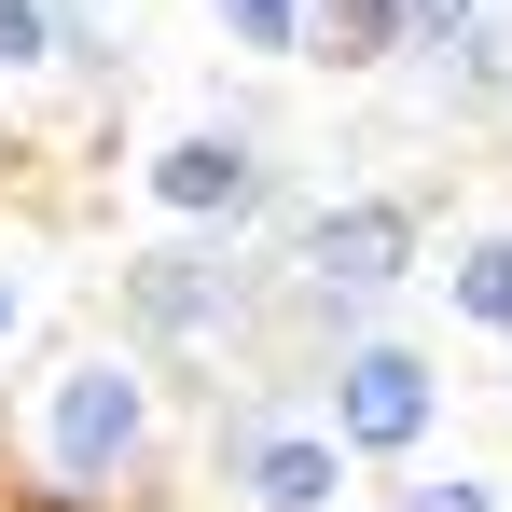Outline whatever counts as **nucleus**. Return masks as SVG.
<instances>
[{"label":"nucleus","instance_id":"obj_1","mask_svg":"<svg viewBox=\"0 0 512 512\" xmlns=\"http://www.w3.org/2000/svg\"><path fill=\"white\" fill-rule=\"evenodd\" d=\"M153 457H167V374L125 333L56 346V360L0 402V471H14L28 512H111V499L153 485Z\"/></svg>","mask_w":512,"mask_h":512},{"label":"nucleus","instance_id":"obj_8","mask_svg":"<svg viewBox=\"0 0 512 512\" xmlns=\"http://www.w3.org/2000/svg\"><path fill=\"white\" fill-rule=\"evenodd\" d=\"M208 28H222L236 56H263V70H291L305 28H319V0H208Z\"/></svg>","mask_w":512,"mask_h":512},{"label":"nucleus","instance_id":"obj_7","mask_svg":"<svg viewBox=\"0 0 512 512\" xmlns=\"http://www.w3.org/2000/svg\"><path fill=\"white\" fill-rule=\"evenodd\" d=\"M429 277H443V319H457V333L512 346V222H485V236H457V250L429 263Z\"/></svg>","mask_w":512,"mask_h":512},{"label":"nucleus","instance_id":"obj_11","mask_svg":"<svg viewBox=\"0 0 512 512\" xmlns=\"http://www.w3.org/2000/svg\"><path fill=\"white\" fill-rule=\"evenodd\" d=\"M56 56H70V84H125V42L97 0H56Z\"/></svg>","mask_w":512,"mask_h":512},{"label":"nucleus","instance_id":"obj_2","mask_svg":"<svg viewBox=\"0 0 512 512\" xmlns=\"http://www.w3.org/2000/svg\"><path fill=\"white\" fill-rule=\"evenodd\" d=\"M263 319H277V263H263L250 236H167V250L111 263V333L139 346L153 374L222 360V346H250Z\"/></svg>","mask_w":512,"mask_h":512},{"label":"nucleus","instance_id":"obj_10","mask_svg":"<svg viewBox=\"0 0 512 512\" xmlns=\"http://www.w3.org/2000/svg\"><path fill=\"white\" fill-rule=\"evenodd\" d=\"M28 84H70V56H56V0H0V97Z\"/></svg>","mask_w":512,"mask_h":512},{"label":"nucleus","instance_id":"obj_9","mask_svg":"<svg viewBox=\"0 0 512 512\" xmlns=\"http://www.w3.org/2000/svg\"><path fill=\"white\" fill-rule=\"evenodd\" d=\"M374 512H512V485L499 471H388V485H374Z\"/></svg>","mask_w":512,"mask_h":512},{"label":"nucleus","instance_id":"obj_5","mask_svg":"<svg viewBox=\"0 0 512 512\" xmlns=\"http://www.w3.org/2000/svg\"><path fill=\"white\" fill-rule=\"evenodd\" d=\"M305 402H319V429H333L360 471H416L443 402H457V374H443L429 346H402V333H360V346H333V360L305 374Z\"/></svg>","mask_w":512,"mask_h":512},{"label":"nucleus","instance_id":"obj_4","mask_svg":"<svg viewBox=\"0 0 512 512\" xmlns=\"http://www.w3.org/2000/svg\"><path fill=\"white\" fill-rule=\"evenodd\" d=\"M277 388H305V374H263V388H236L208 416V471H222L236 512H333L360 485V457L319 429V402H277Z\"/></svg>","mask_w":512,"mask_h":512},{"label":"nucleus","instance_id":"obj_3","mask_svg":"<svg viewBox=\"0 0 512 512\" xmlns=\"http://www.w3.org/2000/svg\"><path fill=\"white\" fill-rule=\"evenodd\" d=\"M139 208L167 222V236H291L319 194H291V167L263 153V125L250 111H222V125H167L153 153H139Z\"/></svg>","mask_w":512,"mask_h":512},{"label":"nucleus","instance_id":"obj_6","mask_svg":"<svg viewBox=\"0 0 512 512\" xmlns=\"http://www.w3.org/2000/svg\"><path fill=\"white\" fill-rule=\"evenodd\" d=\"M402 42H416V0H319V28H305V70H333V84H374V70H402Z\"/></svg>","mask_w":512,"mask_h":512},{"label":"nucleus","instance_id":"obj_12","mask_svg":"<svg viewBox=\"0 0 512 512\" xmlns=\"http://www.w3.org/2000/svg\"><path fill=\"white\" fill-rule=\"evenodd\" d=\"M28 319H42V277H28V263H0V360L28 346Z\"/></svg>","mask_w":512,"mask_h":512}]
</instances>
